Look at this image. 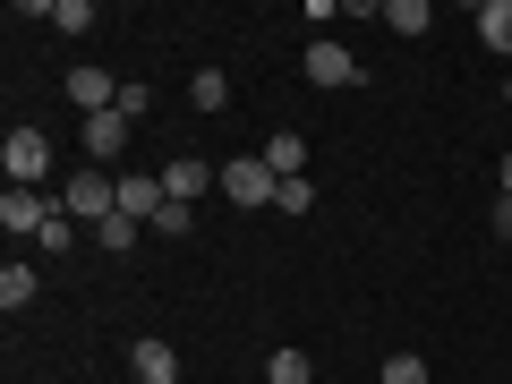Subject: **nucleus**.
<instances>
[{"mask_svg":"<svg viewBox=\"0 0 512 384\" xmlns=\"http://www.w3.org/2000/svg\"><path fill=\"white\" fill-rule=\"evenodd\" d=\"M60 214H69V222H86V231H103V222L120 214V180L86 163V171H77L69 188H60Z\"/></svg>","mask_w":512,"mask_h":384,"instance_id":"f257e3e1","label":"nucleus"},{"mask_svg":"<svg viewBox=\"0 0 512 384\" xmlns=\"http://www.w3.org/2000/svg\"><path fill=\"white\" fill-rule=\"evenodd\" d=\"M137 231H146V222H128V214H111L103 231H94V248H111V256H120V248H137Z\"/></svg>","mask_w":512,"mask_h":384,"instance_id":"6ab92c4d","label":"nucleus"},{"mask_svg":"<svg viewBox=\"0 0 512 384\" xmlns=\"http://www.w3.org/2000/svg\"><path fill=\"white\" fill-rule=\"evenodd\" d=\"M146 103H154V94H146V86H120V103H111V111H120V120H128V128H137V120H146Z\"/></svg>","mask_w":512,"mask_h":384,"instance_id":"5701e85b","label":"nucleus"},{"mask_svg":"<svg viewBox=\"0 0 512 384\" xmlns=\"http://www.w3.org/2000/svg\"><path fill=\"white\" fill-rule=\"evenodd\" d=\"M495 239H512V197H495Z\"/></svg>","mask_w":512,"mask_h":384,"instance_id":"b1692460","label":"nucleus"},{"mask_svg":"<svg viewBox=\"0 0 512 384\" xmlns=\"http://www.w3.org/2000/svg\"><path fill=\"white\" fill-rule=\"evenodd\" d=\"M384 26H393V35H427V0H384Z\"/></svg>","mask_w":512,"mask_h":384,"instance_id":"2eb2a0df","label":"nucleus"},{"mask_svg":"<svg viewBox=\"0 0 512 384\" xmlns=\"http://www.w3.org/2000/svg\"><path fill=\"white\" fill-rule=\"evenodd\" d=\"M26 299H35V265L9 256V265H0V308H26Z\"/></svg>","mask_w":512,"mask_h":384,"instance_id":"4468645a","label":"nucleus"},{"mask_svg":"<svg viewBox=\"0 0 512 384\" xmlns=\"http://www.w3.org/2000/svg\"><path fill=\"white\" fill-rule=\"evenodd\" d=\"M222 197H231V205H274L282 180H274L265 154H231V163H222Z\"/></svg>","mask_w":512,"mask_h":384,"instance_id":"f03ea898","label":"nucleus"},{"mask_svg":"<svg viewBox=\"0 0 512 384\" xmlns=\"http://www.w3.org/2000/svg\"><path fill=\"white\" fill-rule=\"evenodd\" d=\"M274 205H282V214H308V205H316V188H308V171H299V180H282V197H274Z\"/></svg>","mask_w":512,"mask_h":384,"instance_id":"4be33fe9","label":"nucleus"},{"mask_svg":"<svg viewBox=\"0 0 512 384\" xmlns=\"http://www.w3.org/2000/svg\"><path fill=\"white\" fill-rule=\"evenodd\" d=\"M265 384H316V359L308 350H274L265 359Z\"/></svg>","mask_w":512,"mask_h":384,"instance_id":"ddd939ff","label":"nucleus"},{"mask_svg":"<svg viewBox=\"0 0 512 384\" xmlns=\"http://www.w3.org/2000/svg\"><path fill=\"white\" fill-rule=\"evenodd\" d=\"M0 163H9V188L43 180V163H52V137H43L35 120H26V128H9V146H0Z\"/></svg>","mask_w":512,"mask_h":384,"instance_id":"7ed1b4c3","label":"nucleus"},{"mask_svg":"<svg viewBox=\"0 0 512 384\" xmlns=\"http://www.w3.org/2000/svg\"><path fill=\"white\" fill-rule=\"evenodd\" d=\"M265 163H274V180H299V163H308L299 128H274V137H265Z\"/></svg>","mask_w":512,"mask_h":384,"instance_id":"9b49d317","label":"nucleus"},{"mask_svg":"<svg viewBox=\"0 0 512 384\" xmlns=\"http://www.w3.org/2000/svg\"><path fill=\"white\" fill-rule=\"evenodd\" d=\"M163 171H128V180H120V214L128 222H146V231H154V214H163Z\"/></svg>","mask_w":512,"mask_h":384,"instance_id":"39448f33","label":"nucleus"},{"mask_svg":"<svg viewBox=\"0 0 512 384\" xmlns=\"http://www.w3.org/2000/svg\"><path fill=\"white\" fill-rule=\"evenodd\" d=\"M308 86H359V60L342 43H308Z\"/></svg>","mask_w":512,"mask_h":384,"instance_id":"423d86ee","label":"nucleus"},{"mask_svg":"<svg viewBox=\"0 0 512 384\" xmlns=\"http://www.w3.org/2000/svg\"><path fill=\"white\" fill-rule=\"evenodd\" d=\"M69 103L94 120V111H111V103H120V77H103V69H69Z\"/></svg>","mask_w":512,"mask_h":384,"instance_id":"6e6552de","label":"nucleus"},{"mask_svg":"<svg viewBox=\"0 0 512 384\" xmlns=\"http://www.w3.org/2000/svg\"><path fill=\"white\" fill-rule=\"evenodd\" d=\"M128 367H137V384H180V350H171V342H154V333H146L137 350H128Z\"/></svg>","mask_w":512,"mask_h":384,"instance_id":"0eeeda50","label":"nucleus"},{"mask_svg":"<svg viewBox=\"0 0 512 384\" xmlns=\"http://www.w3.org/2000/svg\"><path fill=\"white\" fill-rule=\"evenodd\" d=\"M504 103H512V86H504Z\"/></svg>","mask_w":512,"mask_h":384,"instance_id":"a878e982","label":"nucleus"},{"mask_svg":"<svg viewBox=\"0 0 512 384\" xmlns=\"http://www.w3.org/2000/svg\"><path fill=\"white\" fill-rule=\"evenodd\" d=\"M43 18H52L60 35H86V26H94V9H86V0H52V9H43Z\"/></svg>","mask_w":512,"mask_h":384,"instance_id":"a211bd4d","label":"nucleus"},{"mask_svg":"<svg viewBox=\"0 0 512 384\" xmlns=\"http://www.w3.org/2000/svg\"><path fill=\"white\" fill-rule=\"evenodd\" d=\"M43 222H52V197H35V188L0 197V231H43Z\"/></svg>","mask_w":512,"mask_h":384,"instance_id":"1a4fd4ad","label":"nucleus"},{"mask_svg":"<svg viewBox=\"0 0 512 384\" xmlns=\"http://www.w3.org/2000/svg\"><path fill=\"white\" fill-rule=\"evenodd\" d=\"M188 103H197V111H222V103H231V86H222V69H197V86H188Z\"/></svg>","mask_w":512,"mask_h":384,"instance_id":"f3484780","label":"nucleus"},{"mask_svg":"<svg viewBox=\"0 0 512 384\" xmlns=\"http://www.w3.org/2000/svg\"><path fill=\"white\" fill-rule=\"evenodd\" d=\"M478 43L512 60V0H487V9H478Z\"/></svg>","mask_w":512,"mask_h":384,"instance_id":"f8f14e48","label":"nucleus"},{"mask_svg":"<svg viewBox=\"0 0 512 384\" xmlns=\"http://www.w3.org/2000/svg\"><path fill=\"white\" fill-rule=\"evenodd\" d=\"M154 231H163V239H180V231H197V205H163V214H154Z\"/></svg>","mask_w":512,"mask_h":384,"instance_id":"412c9836","label":"nucleus"},{"mask_svg":"<svg viewBox=\"0 0 512 384\" xmlns=\"http://www.w3.org/2000/svg\"><path fill=\"white\" fill-rule=\"evenodd\" d=\"M120 146H128V120H120V111H94V120H86V154H94V163H120Z\"/></svg>","mask_w":512,"mask_h":384,"instance_id":"9d476101","label":"nucleus"},{"mask_svg":"<svg viewBox=\"0 0 512 384\" xmlns=\"http://www.w3.org/2000/svg\"><path fill=\"white\" fill-rule=\"evenodd\" d=\"M495 197H512V154H504V163H495Z\"/></svg>","mask_w":512,"mask_h":384,"instance_id":"393cba45","label":"nucleus"},{"mask_svg":"<svg viewBox=\"0 0 512 384\" xmlns=\"http://www.w3.org/2000/svg\"><path fill=\"white\" fill-rule=\"evenodd\" d=\"M214 180H222V171L205 163V154H180V163H163V197H171V205H197Z\"/></svg>","mask_w":512,"mask_h":384,"instance_id":"20e7f679","label":"nucleus"},{"mask_svg":"<svg viewBox=\"0 0 512 384\" xmlns=\"http://www.w3.org/2000/svg\"><path fill=\"white\" fill-rule=\"evenodd\" d=\"M384 384H427V359L419 350H393V359H384Z\"/></svg>","mask_w":512,"mask_h":384,"instance_id":"aec40b11","label":"nucleus"},{"mask_svg":"<svg viewBox=\"0 0 512 384\" xmlns=\"http://www.w3.org/2000/svg\"><path fill=\"white\" fill-rule=\"evenodd\" d=\"M35 248H43V256H69V248H77V222L60 214V205H52V222L35 231Z\"/></svg>","mask_w":512,"mask_h":384,"instance_id":"dca6fc26","label":"nucleus"}]
</instances>
